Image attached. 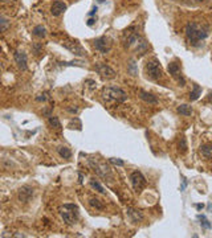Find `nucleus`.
<instances>
[{"mask_svg": "<svg viewBox=\"0 0 212 238\" xmlns=\"http://www.w3.org/2000/svg\"><path fill=\"white\" fill-rule=\"evenodd\" d=\"M57 151L60 153V156L64 159H70V156H72V151L68 147H58Z\"/></svg>", "mask_w": 212, "mask_h": 238, "instance_id": "obj_19", "label": "nucleus"}, {"mask_svg": "<svg viewBox=\"0 0 212 238\" xmlns=\"http://www.w3.org/2000/svg\"><path fill=\"white\" fill-rule=\"evenodd\" d=\"M61 66H82L81 61H70V62H60Z\"/></svg>", "mask_w": 212, "mask_h": 238, "instance_id": "obj_25", "label": "nucleus"}, {"mask_svg": "<svg viewBox=\"0 0 212 238\" xmlns=\"http://www.w3.org/2000/svg\"><path fill=\"white\" fill-rule=\"evenodd\" d=\"M82 178H83V176H82L81 173H80V183H81V184H82Z\"/></svg>", "mask_w": 212, "mask_h": 238, "instance_id": "obj_36", "label": "nucleus"}, {"mask_svg": "<svg viewBox=\"0 0 212 238\" xmlns=\"http://www.w3.org/2000/svg\"><path fill=\"white\" fill-rule=\"evenodd\" d=\"M195 208H196L198 210H201V209L204 208V204H195Z\"/></svg>", "mask_w": 212, "mask_h": 238, "instance_id": "obj_33", "label": "nucleus"}, {"mask_svg": "<svg viewBox=\"0 0 212 238\" xmlns=\"http://www.w3.org/2000/svg\"><path fill=\"white\" fill-rule=\"evenodd\" d=\"M109 161L111 163V164H114V165H123L125 163H123V160H121V159H117V157H110L109 159Z\"/></svg>", "mask_w": 212, "mask_h": 238, "instance_id": "obj_27", "label": "nucleus"}, {"mask_svg": "<svg viewBox=\"0 0 212 238\" xmlns=\"http://www.w3.org/2000/svg\"><path fill=\"white\" fill-rule=\"evenodd\" d=\"M111 40L109 37H106V36H102L100 38H97L96 41H94V48L97 49L98 52H101L103 54H106V53H109L110 52V49H111Z\"/></svg>", "mask_w": 212, "mask_h": 238, "instance_id": "obj_8", "label": "nucleus"}, {"mask_svg": "<svg viewBox=\"0 0 212 238\" xmlns=\"http://www.w3.org/2000/svg\"><path fill=\"white\" fill-rule=\"evenodd\" d=\"M178 112L180 114V115L188 117V115H191V114H192V108H191V106H188V105H180V106L178 107Z\"/></svg>", "mask_w": 212, "mask_h": 238, "instance_id": "obj_17", "label": "nucleus"}, {"mask_svg": "<svg viewBox=\"0 0 212 238\" xmlns=\"http://www.w3.org/2000/svg\"><path fill=\"white\" fill-rule=\"evenodd\" d=\"M64 45H65L69 51H72L74 54H77V56H85V54H86V52L83 51V48L78 42H76V41L72 42V45H69V44H64Z\"/></svg>", "mask_w": 212, "mask_h": 238, "instance_id": "obj_14", "label": "nucleus"}, {"mask_svg": "<svg viewBox=\"0 0 212 238\" xmlns=\"http://www.w3.org/2000/svg\"><path fill=\"white\" fill-rule=\"evenodd\" d=\"M45 28H44L43 25H36L33 28V34L34 36H37V37H45Z\"/></svg>", "mask_w": 212, "mask_h": 238, "instance_id": "obj_23", "label": "nucleus"}, {"mask_svg": "<svg viewBox=\"0 0 212 238\" xmlns=\"http://www.w3.org/2000/svg\"><path fill=\"white\" fill-rule=\"evenodd\" d=\"M68 111H70V112H77V108H68Z\"/></svg>", "mask_w": 212, "mask_h": 238, "instance_id": "obj_35", "label": "nucleus"}, {"mask_svg": "<svg viewBox=\"0 0 212 238\" xmlns=\"http://www.w3.org/2000/svg\"><path fill=\"white\" fill-rule=\"evenodd\" d=\"M186 36L191 45H198L201 40L208 36V28L201 27L195 21H191L186 25Z\"/></svg>", "mask_w": 212, "mask_h": 238, "instance_id": "obj_1", "label": "nucleus"}, {"mask_svg": "<svg viewBox=\"0 0 212 238\" xmlns=\"http://www.w3.org/2000/svg\"><path fill=\"white\" fill-rule=\"evenodd\" d=\"M208 98H210L211 101H212V93H210V94H208Z\"/></svg>", "mask_w": 212, "mask_h": 238, "instance_id": "obj_37", "label": "nucleus"}, {"mask_svg": "<svg viewBox=\"0 0 212 238\" xmlns=\"http://www.w3.org/2000/svg\"><path fill=\"white\" fill-rule=\"evenodd\" d=\"M129 72L133 74V76H137V64L134 61H130V64H129Z\"/></svg>", "mask_w": 212, "mask_h": 238, "instance_id": "obj_26", "label": "nucleus"}, {"mask_svg": "<svg viewBox=\"0 0 212 238\" xmlns=\"http://www.w3.org/2000/svg\"><path fill=\"white\" fill-rule=\"evenodd\" d=\"M130 180H131V184H133V188H134L135 192H142V189L146 187V178L145 176L142 175V172L139 171H134L130 175Z\"/></svg>", "mask_w": 212, "mask_h": 238, "instance_id": "obj_6", "label": "nucleus"}, {"mask_svg": "<svg viewBox=\"0 0 212 238\" xmlns=\"http://www.w3.org/2000/svg\"><path fill=\"white\" fill-rule=\"evenodd\" d=\"M183 180H182V185H180V191H184L186 187H187V178L186 177H182Z\"/></svg>", "mask_w": 212, "mask_h": 238, "instance_id": "obj_30", "label": "nucleus"}, {"mask_svg": "<svg viewBox=\"0 0 212 238\" xmlns=\"http://www.w3.org/2000/svg\"><path fill=\"white\" fill-rule=\"evenodd\" d=\"M200 152L205 159H212V146L211 144H204L200 147Z\"/></svg>", "mask_w": 212, "mask_h": 238, "instance_id": "obj_16", "label": "nucleus"}, {"mask_svg": "<svg viewBox=\"0 0 212 238\" xmlns=\"http://www.w3.org/2000/svg\"><path fill=\"white\" fill-rule=\"evenodd\" d=\"M49 125H51L52 127H55V128H61V123L60 121H58V118L57 117H49Z\"/></svg>", "mask_w": 212, "mask_h": 238, "instance_id": "obj_24", "label": "nucleus"}, {"mask_svg": "<svg viewBox=\"0 0 212 238\" xmlns=\"http://www.w3.org/2000/svg\"><path fill=\"white\" fill-rule=\"evenodd\" d=\"M179 148L182 150V152H184L187 150V143H186V138H180L179 142Z\"/></svg>", "mask_w": 212, "mask_h": 238, "instance_id": "obj_28", "label": "nucleus"}, {"mask_svg": "<svg viewBox=\"0 0 212 238\" xmlns=\"http://www.w3.org/2000/svg\"><path fill=\"white\" fill-rule=\"evenodd\" d=\"M97 9H98V8H97V6H94V7H93V9H92V11H90L89 13H88V15H89V16H93V15H94V13L97 12Z\"/></svg>", "mask_w": 212, "mask_h": 238, "instance_id": "obj_31", "label": "nucleus"}, {"mask_svg": "<svg viewBox=\"0 0 212 238\" xmlns=\"http://www.w3.org/2000/svg\"><path fill=\"white\" fill-rule=\"evenodd\" d=\"M96 23V20L94 19H89V20H88V21H86V24H88V25H89V27H92L93 25V24H94Z\"/></svg>", "mask_w": 212, "mask_h": 238, "instance_id": "obj_32", "label": "nucleus"}, {"mask_svg": "<svg viewBox=\"0 0 212 238\" xmlns=\"http://www.w3.org/2000/svg\"><path fill=\"white\" fill-rule=\"evenodd\" d=\"M89 204H90V206L96 208L97 210H103V208H105V206H103L102 202H101L100 200H98V198H94V197L90 198V200H89Z\"/></svg>", "mask_w": 212, "mask_h": 238, "instance_id": "obj_20", "label": "nucleus"}, {"mask_svg": "<svg viewBox=\"0 0 212 238\" xmlns=\"http://www.w3.org/2000/svg\"><path fill=\"white\" fill-rule=\"evenodd\" d=\"M33 197V189L29 187H21L19 189V200L23 202H28Z\"/></svg>", "mask_w": 212, "mask_h": 238, "instance_id": "obj_12", "label": "nucleus"}, {"mask_svg": "<svg viewBox=\"0 0 212 238\" xmlns=\"http://www.w3.org/2000/svg\"><path fill=\"white\" fill-rule=\"evenodd\" d=\"M90 187L93 188V189H96L97 192L105 193V189H103V187L100 184V181L96 180V178H92V180H90Z\"/></svg>", "mask_w": 212, "mask_h": 238, "instance_id": "obj_22", "label": "nucleus"}, {"mask_svg": "<svg viewBox=\"0 0 212 238\" xmlns=\"http://www.w3.org/2000/svg\"><path fill=\"white\" fill-rule=\"evenodd\" d=\"M45 99H47V97L45 95H43V97H36V101H38V102H44V101H45Z\"/></svg>", "mask_w": 212, "mask_h": 238, "instance_id": "obj_34", "label": "nucleus"}, {"mask_svg": "<svg viewBox=\"0 0 212 238\" xmlns=\"http://www.w3.org/2000/svg\"><path fill=\"white\" fill-rule=\"evenodd\" d=\"M97 2H98V3H105L106 0H97Z\"/></svg>", "mask_w": 212, "mask_h": 238, "instance_id": "obj_38", "label": "nucleus"}, {"mask_svg": "<svg viewBox=\"0 0 212 238\" xmlns=\"http://www.w3.org/2000/svg\"><path fill=\"white\" fill-rule=\"evenodd\" d=\"M94 70H96L98 74H100L101 77H103V78L110 79V78H114V77H115V70H114V69H111L109 65H106V64H103V62L96 64Z\"/></svg>", "mask_w": 212, "mask_h": 238, "instance_id": "obj_7", "label": "nucleus"}, {"mask_svg": "<svg viewBox=\"0 0 212 238\" xmlns=\"http://www.w3.org/2000/svg\"><path fill=\"white\" fill-rule=\"evenodd\" d=\"M146 74L150 79H159L162 77V68L159 65V62L156 60H152V61H149L146 64Z\"/></svg>", "mask_w": 212, "mask_h": 238, "instance_id": "obj_5", "label": "nucleus"}, {"mask_svg": "<svg viewBox=\"0 0 212 238\" xmlns=\"http://www.w3.org/2000/svg\"><path fill=\"white\" fill-rule=\"evenodd\" d=\"M0 24H2V32H4L7 29V27H8V21L4 17H2V19H0Z\"/></svg>", "mask_w": 212, "mask_h": 238, "instance_id": "obj_29", "label": "nucleus"}, {"mask_svg": "<svg viewBox=\"0 0 212 238\" xmlns=\"http://www.w3.org/2000/svg\"><path fill=\"white\" fill-rule=\"evenodd\" d=\"M66 4L64 3V2H60V0H56L55 3L52 4V7H51V13L53 15V16H60L61 13H64L66 11Z\"/></svg>", "mask_w": 212, "mask_h": 238, "instance_id": "obj_10", "label": "nucleus"}, {"mask_svg": "<svg viewBox=\"0 0 212 238\" xmlns=\"http://www.w3.org/2000/svg\"><path fill=\"white\" fill-rule=\"evenodd\" d=\"M198 218L200 220V225H201V227H203V229H205V230H208V229H211V222L207 220L205 218V216L204 214H199L198 216Z\"/></svg>", "mask_w": 212, "mask_h": 238, "instance_id": "obj_21", "label": "nucleus"}, {"mask_svg": "<svg viewBox=\"0 0 212 238\" xmlns=\"http://www.w3.org/2000/svg\"><path fill=\"white\" fill-rule=\"evenodd\" d=\"M15 57V61H16L17 66L21 69V70H27V54L24 52H20V51H16L13 54Z\"/></svg>", "mask_w": 212, "mask_h": 238, "instance_id": "obj_11", "label": "nucleus"}, {"mask_svg": "<svg viewBox=\"0 0 212 238\" xmlns=\"http://www.w3.org/2000/svg\"><path fill=\"white\" fill-rule=\"evenodd\" d=\"M200 95H201V87L199 85H194V90L190 94V99L191 101H196Z\"/></svg>", "mask_w": 212, "mask_h": 238, "instance_id": "obj_18", "label": "nucleus"}, {"mask_svg": "<svg viewBox=\"0 0 212 238\" xmlns=\"http://www.w3.org/2000/svg\"><path fill=\"white\" fill-rule=\"evenodd\" d=\"M89 165L92 167V170L94 171L100 177L102 178H105V180H111V171H110V168L109 165H106L105 163H100V161H94V159H89Z\"/></svg>", "mask_w": 212, "mask_h": 238, "instance_id": "obj_4", "label": "nucleus"}, {"mask_svg": "<svg viewBox=\"0 0 212 238\" xmlns=\"http://www.w3.org/2000/svg\"><path fill=\"white\" fill-rule=\"evenodd\" d=\"M60 214L66 225H73L78 218V206L74 204H65L60 208Z\"/></svg>", "mask_w": 212, "mask_h": 238, "instance_id": "obj_2", "label": "nucleus"}, {"mask_svg": "<svg viewBox=\"0 0 212 238\" xmlns=\"http://www.w3.org/2000/svg\"><path fill=\"white\" fill-rule=\"evenodd\" d=\"M169 73L176 79V81H178V83L180 86H184L186 79H184L183 74H182V72H180V66H179L178 62H170L169 64Z\"/></svg>", "mask_w": 212, "mask_h": 238, "instance_id": "obj_9", "label": "nucleus"}, {"mask_svg": "<svg viewBox=\"0 0 212 238\" xmlns=\"http://www.w3.org/2000/svg\"><path fill=\"white\" fill-rule=\"evenodd\" d=\"M127 216L130 217V220L133 222H139L143 220V214L139 212V210H135L133 208H127Z\"/></svg>", "mask_w": 212, "mask_h": 238, "instance_id": "obj_15", "label": "nucleus"}, {"mask_svg": "<svg viewBox=\"0 0 212 238\" xmlns=\"http://www.w3.org/2000/svg\"><path fill=\"white\" fill-rule=\"evenodd\" d=\"M139 97H141L142 101H145L146 103H149V105H156V103H158V99H156V97L154 95V94L147 93L145 90L139 91Z\"/></svg>", "mask_w": 212, "mask_h": 238, "instance_id": "obj_13", "label": "nucleus"}, {"mask_svg": "<svg viewBox=\"0 0 212 238\" xmlns=\"http://www.w3.org/2000/svg\"><path fill=\"white\" fill-rule=\"evenodd\" d=\"M102 98L105 101H117V102H123L126 101V93L120 87H114V86H109L105 87L102 91Z\"/></svg>", "mask_w": 212, "mask_h": 238, "instance_id": "obj_3", "label": "nucleus"}]
</instances>
